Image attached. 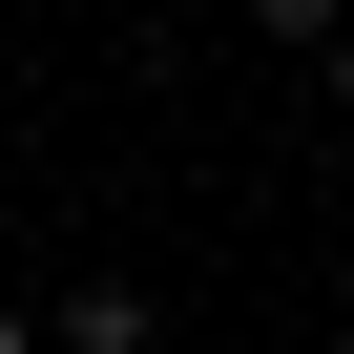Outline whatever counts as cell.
Returning a JSON list of instances; mask_svg holds the SVG:
<instances>
[{
	"label": "cell",
	"mask_w": 354,
	"mask_h": 354,
	"mask_svg": "<svg viewBox=\"0 0 354 354\" xmlns=\"http://www.w3.org/2000/svg\"><path fill=\"white\" fill-rule=\"evenodd\" d=\"M42 354H167V313L125 271H84V292H42Z\"/></svg>",
	"instance_id": "6da1fadb"
},
{
	"label": "cell",
	"mask_w": 354,
	"mask_h": 354,
	"mask_svg": "<svg viewBox=\"0 0 354 354\" xmlns=\"http://www.w3.org/2000/svg\"><path fill=\"white\" fill-rule=\"evenodd\" d=\"M250 42H292V63H333V42H354V0H250Z\"/></svg>",
	"instance_id": "7a4b0ae2"
},
{
	"label": "cell",
	"mask_w": 354,
	"mask_h": 354,
	"mask_svg": "<svg viewBox=\"0 0 354 354\" xmlns=\"http://www.w3.org/2000/svg\"><path fill=\"white\" fill-rule=\"evenodd\" d=\"M0 354H42V313H21V292H0Z\"/></svg>",
	"instance_id": "3957f363"
},
{
	"label": "cell",
	"mask_w": 354,
	"mask_h": 354,
	"mask_svg": "<svg viewBox=\"0 0 354 354\" xmlns=\"http://www.w3.org/2000/svg\"><path fill=\"white\" fill-rule=\"evenodd\" d=\"M313 84H333V104H354V42H333V63H313Z\"/></svg>",
	"instance_id": "277c9868"
}]
</instances>
